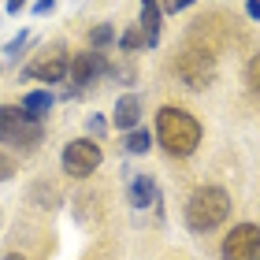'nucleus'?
Returning <instances> with one entry per match:
<instances>
[{
	"label": "nucleus",
	"instance_id": "obj_1",
	"mask_svg": "<svg viewBox=\"0 0 260 260\" xmlns=\"http://www.w3.org/2000/svg\"><path fill=\"white\" fill-rule=\"evenodd\" d=\"M201 134H205V130H201V123L190 112H182V108H160L156 112V141L171 156H190V152H197Z\"/></svg>",
	"mask_w": 260,
	"mask_h": 260
},
{
	"label": "nucleus",
	"instance_id": "obj_2",
	"mask_svg": "<svg viewBox=\"0 0 260 260\" xmlns=\"http://www.w3.org/2000/svg\"><path fill=\"white\" fill-rule=\"evenodd\" d=\"M227 212H231V197H227V190H219V186H201V190H193L190 201H186V223H190V231L219 227V223L227 219Z\"/></svg>",
	"mask_w": 260,
	"mask_h": 260
},
{
	"label": "nucleus",
	"instance_id": "obj_3",
	"mask_svg": "<svg viewBox=\"0 0 260 260\" xmlns=\"http://www.w3.org/2000/svg\"><path fill=\"white\" fill-rule=\"evenodd\" d=\"M0 141L11 149H34L41 141V119H34L19 104H0Z\"/></svg>",
	"mask_w": 260,
	"mask_h": 260
},
{
	"label": "nucleus",
	"instance_id": "obj_4",
	"mask_svg": "<svg viewBox=\"0 0 260 260\" xmlns=\"http://www.w3.org/2000/svg\"><path fill=\"white\" fill-rule=\"evenodd\" d=\"M97 168H101V149L93 145L89 138L67 141V149H63V171L71 175V179H89Z\"/></svg>",
	"mask_w": 260,
	"mask_h": 260
},
{
	"label": "nucleus",
	"instance_id": "obj_5",
	"mask_svg": "<svg viewBox=\"0 0 260 260\" xmlns=\"http://www.w3.org/2000/svg\"><path fill=\"white\" fill-rule=\"evenodd\" d=\"M223 260H260V227L256 223H238L227 234Z\"/></svg>",
	"mask_w": 260,
	"mask_h": 260
},
{
	"label": "nucleus",
	"instance_id": "obj_6",
	"mask_svg": "<svg viewBox=\"0 0 260 260\" xmlns=\"http://www.w3.org/2000/svg\"><path fill=\"white\" fill-rule=\"evenodd\" d=\"M212 75H216V63H212V56L208 52H201V49H186L179 56V78L186 82V86H193V89H205Z\"/></svg>",
	"mask_w": 260,
	"mask_h": 260
},
{
	"label": "nucleus",
	"instance_id": "obj_7",
	"mask_svg": "<svg viewBox=\"0 0 260 260\" xmlns=\"http://www.w3.org/2000/svg\"><path fill=\"white\" fill-rule=\"evenodd\" d=\"M67 67H71V60H67V52L60 49V45H52V49H45V52H38L34 56V63L26 67V75L30 78H38V82H60L63 75H67Z\"/></svg>",
	"mask_w": 260,
	"mask_h": 260
},
{
	"label": "nucleus",
	"instance_id": "obj_8",
	"mask_svg": "<svg viewBox=\"0 0 260 260\" xmlns=\"http://www.w3.org/2000/svg\"><path fill=\"white\" fill-rule=\"evenodd\" d=\"M104 71H108V63H104V56L101 52H78L75 60H71V67H67V75L75 78V93L82 89V86H89V82H97Z\"/></svg>",
	"mask_w": 260,
	"mask_h": 260
},
{
	"label": "nucleus",
	"instance_id": "obj_9",
	"mask_svg": "<svg viewBox=\"0 0 260 260\" xmlns=\"http://www.w3.org/2000/svg\"><path fill=\"white\" fill-rule=\"evenodd\" d=\"M138 119H141V104H138V97H134V93H123V97H119V104H115L112 123L130 134V130H138Z\"/></svg>",
	"mask_w": 260,
	"mask_h": 260
},
{
	"label": "nucleus",
	"instance_id": "obj_10",
	"mask_svg": "<svg viewBox=\"0 0 260 260\" xmlns=\"http://www.w3.org/2000/svg\"><path fill=\"white\" fill-rule=\"evenodd\" d=\"M160 0H141V38H145V45H156L160 41Z\"/></svg>",
	"mask_w": 260,
	"mask_h": 260
},
{
	"label": "nucleus",
	"instance_id": "obj_11",
	"mask_svg": "<svg viewBox=\"0 0 260 260\" xmlns=\"http://www.w3.org/2000/svg\"><path fill=\"white\" fill-rule=\"evenodd\" d=\"M130 205L134 208H145V205H156V182L149 179V175H138L134 182H130Z\"/></svg>",
	"mask_w": 260,
	"mask_h": 260
},
{
	"label": "nucleus",
	"instance_id": "obj_12",
	"mask_svg": "<svg viewBox=\"0 0 260 260\" xmlns=\"http://www.w3.org/2000/svg\"><path fill=\"white\" fill-rule=\"evenodd\" d=\"M52 101H56V97H52L49 89H38V93H26V97H22V104H19V108H22V112H30L34 119H41V115H45V112L52 108Z\"/></svg>",
	"mask_w": 260,
	"mask_h": 260
},
{
	"label": "nucleus",
	"instance_id": "obj_13",
	"mask_svg": "<svg viewBox=\"0 0 260 260\" xmlns=\"http://www.w3.org/2000/svg\"><path fill=\"white\" fill-rule=\"evenodd\" d=\"M149 145H152V134H149V130H130V134H126V141H123V149L126 152H138V156H141V152H149Z\"/></svg>",
	"mask_w": 260,
	"mask_h": 260
},
{
	"label": "nucleus",
	"instance_id": "obj_14",
	"mask_svg": "<svg viewBox=\"0 0 260 260\" xmlns=\"http://www.w3.org/2000/svg\"><path fill=\"white\" fill-rule=\"evenodd\" d=\"M112 38H115V30L108 26V22H97V26L89 30V45H93V49H104V45H112Z\"/></svg>",
	"mask_w": 260,
	"mask_h": 260
},
{
	"label": "nucleus",
	"instance_id": "obj_15",
	"mask_svg": "<svg viewBox=\"0 0 260 260\" xmlns=\"http://www.w3.org/2000/svg\"><path fill=\"white\" fill-rule=\"evenodd\" d=\"M141 45H145V38H141V30H138V22H134V26L119 38V49L123 52H134V49H141Z\"/></svg>",
	"mask_w": 260,
	"mask_h": 260
},
{
	"label": "nucleus",
	"instance_id": "obj_16",
	"mask_svg": "<svg viewBox=\"0 0 260 260\" xmlns=\"http://www.w3.org/2000/svg\"><path fill=\"white\" fill-rule=\"evenodd\" d=\"M245 82H249L253 93H260V56H253V60L245 63Z\"/></svg>",
	"mask_w": 260,
	"mask_h": 260
},
{
	"label": "nucleus",
	"instance_id": "obj_17",
	"mask_svg": "<svg viewBox=\"0 0 260 260\" xmlns=\"http://www.w3.org/2000/svg\"><path fill=\"white\" fill-rule=\"evenodd\" d=\"M190 4H197V0H160V11L175 15V11H182V8H190Z\"/></svg>",
	"mask_w": 260,
	"mask_h": 260
},
{
	"label": "nucleus",
	"instance_id": "obj_18",
	"mask_svg": "<svg viewBox=\"0 0 260 260\" xmlns=\"http://www.w3.org/2000/svg\"><path fill=\"white\" fill-rule=\"evenodd\" d=\"M26 34H30V30H19V38H15V41H8V45H4V52H8V56H19V49L26 45Z\"/></svg>",
	"mask_w": 260,
	"mask_h": 260
},
{
	"label": "nucleus",
	"instance_id": "obj_19",
	"mask_svg": "<svg viewBox=\"0 0 260 260\" xmlns=\"http://www.w3.org/2000/svg\"><path fill=\"white\" fill-rule=\"evenodd\" d=\"M89 130L93 134H104V130H108V119H104V115H89Z\"/></svg>",
	"mask_w": 260,
	"mask_h": 260
},
{
	"label": "nucleus",
	"instance_id": "obj_20",
	"mask_svg": "<svg viewBox=\"0 0 260 260\" xmlns=\"http://www.w3.org/2000/svg\"><path fill=\"white\" fill-rule=\"evenodd\" d=\"M52 8H56V0H38V4H34V15H49Z\"/></svg>",
	"mask_w": 260,
	"mask_h": 260
},
{
	"label": "nucleus",
	"instance_id": "obj_21",
	"mask_svg": "<svg viewBox=\"0 0 260 260\" xmlns=\"http://www.w3.org/2000/svg\"><path fill=\"white\" fill-rule=\"evenodd\" d=\"M4 179H11V160L0 152V182H4Z\"/></svg>",
	"mask_w": 260,
	"mask_h": 260
},
{
	"label": "nucleus",
	"instance_id": "obj_22",
	"mask_svg": "<svg viewBox=\"0 0 260 260\" xmlns=\"http://www.w3.org/2000/svg\"><path fill=\"white\" fill-rule=\"evenodd\" d=\"M245 11H249V19H260V0H245Z\"/></svg>",
	"mask_w": 260,
	"mask_h": 260
},
{
	"label": "nucleus",
	"instance_id": "obj_23",
	"mask_svg": "<svg viewBox=\"0 0 260 260\" xmlns=\"http://www.w3.org/2000/svg\"><path fill=\"white\" fill-rule=\"evenodd\" d=\"M22 8H26V0H8V11H11V15H19Z\"/></svg>",
	"mask_w": 260,
	"mask_h": 260
},
{
	"label": "nucleus",
	"instance_id": "obj_24",
	"mask_svg": "<svg viewBox=\"0 0 260 260\" xmlns=\"http://www.w3.org/2000/svg\"><path fill=\"white\" fill-rule=\"evenodd\" d=\"M4 260H26V256H19V253H8V256H4Z\"/></svg>",
	"mask_w": 260,
	"mask_h": 260
}]
</instances>
